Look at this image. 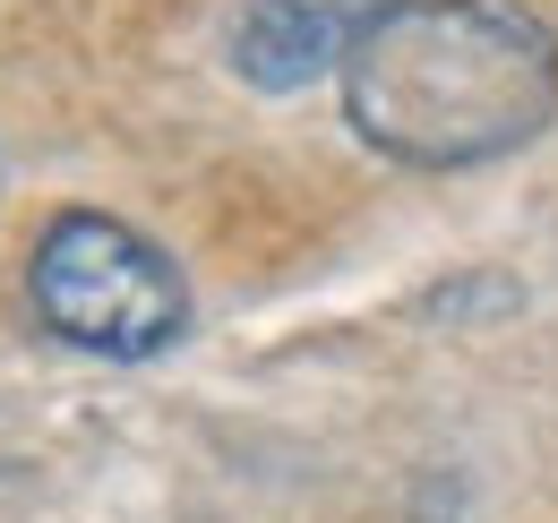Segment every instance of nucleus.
Wrapping results in <instances>:
<instances>
[{
  "mask_svg": "<svg viewBox=\"0 0 558 523\" xmlns=\"http://www.w3.org/2000/svg\"><path fill=\"white\" fill-rule=\"evenodd\" d=\"M344 121L413 172L515 155L558 112V35L524 0H396L344 52Z\"/></svg>",
  "mask_w": 558,
  "mask_h": 523,
  "instance_id": "f257e3e1",
  "label": "nucleus"
},
{
  "mask_svg": "<svg viewBox=\"0 0 558 523\" xmlns=\"http://www.w3.org/2000/svg\"><path fill=\"white\" fill-rule=\"evenodd\" d=\"M26 292H35V318L95 361H155L190 327L181 266L121 215H86V206L44 223L26 258Z\"/></svg>",
  "mask_w": 558,
  "mask_h": 523,
  "instance_id": "f03ea898",
  "label": "nucleus"
},
{
  "mask_svg": "<svg viewBox=\"0 0 558 523\" xmlns=\"http://www.w3.org/2000/svg\"><path fill=\"white\" fill-rule=\"evenodd\" d=\"M396 0H241L232 17V61L250 86L292 95L327 69H344V52L387 17Z\"/></svg>",
  "mask_w": 558,
  "mask_h": 523,
  "instance_id": "7ed1b4c3",
  "label": "nucleus"
}]
</instances>
